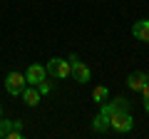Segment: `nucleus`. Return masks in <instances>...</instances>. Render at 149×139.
Instances as JSON below:
<instances>
[{"instance_id": "nucleus-1", "label": "nucleus", "mask_w": 149, "mask_h": 139, "mask_svg": "<svg viewBox=\"0 0 149 139\" xmlns=\"http://www.w3.org/2000/svg\"><path fill=\"white\" fill-rule=\"evenodd\" d=\"M109 129H114V132L119 134H127L134 129V117L129 114V109H119V112H114L109 117Z\"/></svg>"}, {"instance_id": "nucleus-2", "label": "nucleus", "mask_w": 149, "mask_h": 139, "mask_svg": "<svg viewBox=\"0 0 149 139\" xmlns=\"http://www.w3.org/2000/svg\"><path fill=\"white\" fill-rule=\"evenodd\" d=\"M45 70H47V75L57 77V80H67L70 75H72V67H70V60H60V57H52L47 65H45Z\"/></svg>"}, {"instance_id": "nucleus-3", "label": "nucleus", "mask_w": 149, "mask_h": 139, "mask_svg": "<svg viewBox=\"0 0 149 139\" xmlns=\"http://www.w3.org/2000/svg\"><path fill=\"white\" fill-rule=\"evenodd\" d=\"M70 67H72V75H74V80L80 82V85H87V82L92 80V70L87 67L85 62H82L80 57H77V55H70Z\"/></svg>"}, {"instance_id": "nucleus-4", "label": "nucleus", "mask_w": 149, "mask_h": 139, "mask_svg": "<svg viewBox=\"0 0 149 139\" xmlns=\"http://www.w3.org/2000/svg\"><path fill=\"white\" fill-rule=\"evenodd\" d=\"M25 85H27L25 75H20V72H8V77H5V92L8 95L20 97L22 90H25Z\"/></svg>"}, {"instance_id": "nucleus-5", "label": "nucleus", "mask_w": 149, "mask_h": 139, "mask_svg": "<svg viewBox=\"0 0 149 139\" xmlns=\"http://www.w3.org/2000/svg\"><path fill=\"white\" fill-rule=\"evenodd\" d=\"M119 109H129V99H127V97H114L112 102H102L100 112H104L107 117H112V114L119 112Z\"/></svg>"}, {"instance_id": "nucleus-6", "label": "nucleus", "mask_w": 149, "mask_h": 139, "mask_svg": "<svg viewBox=\"0 0 149 139\" xmlns=\"http://www.w3.org/2000/svg\"><path fill=\"white\" fill-rule=\"evenodd\" d=\"M45 77H47V70H45V65H30V67L25 70V80H27V85H37V82H42Z\"/></svg>"}, {"instance_id": "nucleus-7", "label": "nucleus", "mask_w": 149, "mask_h": 139, "mask_svg": "<svg viewBox=\"0 0 149 139\" xmlns=\"http://www.w3.org/2000/svg\"><path fill=\"white\" fill-rule=\"evenodd\" d=\"M22 102H25V104H27V107H37V104H40V97H42V95H40V92H37V87L35 85H30V87H27L25 85V90H22Z\"/></svg>"}, {"instance_id": "nucleus-8", "label": "nucleus", "mask_w": 149, "mask_h": 139, "mask_svg": "<svg viewBox=\"0 0 149 139\" xmlns=\"http://www.w3.org/2000/svg\"><path fill=\"white\" fill-rule=\"evenodd\" d=\"M149 82V77H147V72H132V75L127 77V87L129 90H134V92H142V87Z\"/></svg>"}, {"instance_id": "nucleus-9", "label": "nucleus", "mask_w": 149, "mask_h": 139, "mask_svg": "<svg viewBox=\"0 0 149 139\" xmlns=\"http://www.w3.org/2000/svg\"><path fill=\"white\" fill-rule=\"evenodd\" d=\"M132 35L139 42H149V20H137L132 25Z\"/></svg>"}, {"instance_id": "nucleus-10", "label": "nucleus", "mask_w": 149, "mask_h": 139, "mask_svg": "<svg viewBox=\"0 0 149 139\" xmlns=\"http://www.w3.org/2000/svg\"><path fill=\"white\" fill-rule=\"evenodd\" d=\"M92 129H95L97 134H104L107 129H109V117H107L104 112H100L95 119H92Z\"/></svg>"}, {"instance_id": "nucleus-11", "label": "nucleus", "mask_w": 149, "mask_h": 139, "mask_svg": "<svg viewBox=\"0 0 149 139\" xmlns=\"http://www.w3.org/2000/svg\"><path fill=\"white\" fill-rule=\"evenodd\" d=\"M107 97H109V90H107L104 85L95 87V92H92V99H95V102H100V104H102V102H107Z\"/></svg>"}, {"instance_id": "nucleus-12", "label": "nucleus", "mask_w": 149, "mask_h": 139, "mask_svg": "<svg viewBox=\"0 0 149 139\" xmlns=\"http://www.w3.org/2000/svg\"><path fill=\"white\" fill-rule=\"evenodd\" d=\"M35 87H37V92H40V95H50V92L55 90V85H52V80H47V77H45L42 82H37Z\"/></svg>"}, {"instance_id": "nucleus-13", "label": "nucleus", "mask_w": 149, "mask_h": 139, "mask_svg": "<svg viewBox=\"0 0 149 139\" xmlns=\"http://www.w3.org/2000/svg\"><path fill=\"white\" fill-rule=\"evenodd\" d=\"M142 97H144V112L149 114V82L142 87Z\"/></svg>"}, {"instance_id": "nucleus-14", "label": "nucleus", "mask_w": 149, "mask_h": 139, "mask_svg": "<svg viewBox=\"0 0 149 139\" xmlns=\"http://www.w3.org/2000/svg\"><path fill=\"white\" fill-rule=\"evenodd\" d=\"M0 114H3V107H0Z\"/></svg>"}, {"instance_id": "nucleus-15", "label": "nucleus", "mask_w": 149, "mask_h": 139, "mask_svg": "<svg viewBox=\"0 0 149 139\" xmlns=\"http://www.w3.org/2000/svg\"><path fill=\"white\" fill-rule=\"evenodd\" d=\"M147 77H149V72H147Z\"/></svg>"}]
</instances>
